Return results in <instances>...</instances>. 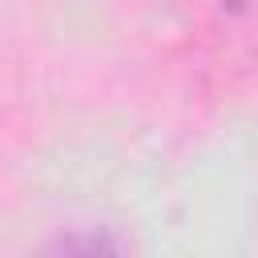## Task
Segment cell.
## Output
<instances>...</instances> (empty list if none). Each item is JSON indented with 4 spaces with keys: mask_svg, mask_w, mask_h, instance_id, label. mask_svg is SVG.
Wrapping results in <instances>:
<instances>
[{
    "mask_svg": "<svg viewBox=\"0 0 258 258\" xmlns=\"http://www.w3.org/2000/svg\"><path fill=\"white\" fill-rule=\"evenodd\" d=\"M226 4H230V8H246L250 0H226Z\"/></svg>",
    "mask_w": 258,
    "mask_h": 258,
    "instance_id": "cell-1",
    "label": "cell"
}]
</instances>
